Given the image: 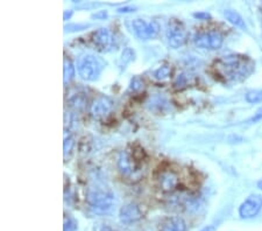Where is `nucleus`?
I'll return each instance as SVG.
<instances>
[{"label": "nucleus", "instance_id": "22", "mask_svg": "<svg viewBox=\"0 0 262 231\" xmlns=\"http://www.w3.org/2000/svg\"><path fill=\"white\" fill-rule=\"evenodd\" d=\"M75 145V140L73 137H68L64 139V144H63V149H64V155L69 154L73 151V147Z\"/></svg>", "mask_w": 262, "mask_h": 231}, {"label": "nucleus", "instance_id": "20", "mask_svg": "<svg viewBox=\"0 0 262 231\" xmlns=\"http://www.w3.org/2000/svg\"><path fill=\"white\" fill-rule=\"evenodd\" d=\"M143 89V82L139 77H134L129 84V90L133 92H138Z\"/></svg>", "mask_w": 262, "mask_h": 231}, {"label": "nucleus", "instance_id": "23", "mask_svg": "<svg viewBox=\"0 0 262 231\" xmlns=\"http://www.w3.org/2000/svg\"><path fill=\"white\" fill-rule=\"evenodd\" d=\"M70 103H71V107H74V108H76V109H79V108H83L84 107V100L79 97H77V96H76V97H74L73 99L70 100Z\"/></svg>", "mask_w": 262, "mask_h": 231}, {"label": "nucleus", "instance_id": "31", "mask_svg": "<svg viewBox=\"0 0 262 231\" xmlns=\"http://www.w3.org/2000/svg\"><path fill=\"white\" fill-rule=\"evenodd\" d=\"M201 231H215V228L213 225H208L205 228H203Z\"/></svg>", "mask_w": 262, "mask_h": 231}, {"label": "nucleus", "instance_id": "6", "mask_svg": "<svg viewBox=\"0 0 262 231\" xmlns=\"http://www.w3.org/2000/svg\"><path fill=\"white\" fill-rule=\"evenodd\" d=\"M166 36L169 46L171 48L177 49L185 44L188 34L183 24L179 23V21H171V23H169V26L166 31Z\"/></svg>", "mask_w": 262, "mask_h": 231}, {"label": "nucleus", "instance_id": "24", "mask_svg": "<svg viewBox=\"0 0 262 231\" xmlns=\"http://www.w3.org/2000/svg\"><path fill=\"white\" fill-rule=\"evenodd\" d=\"M108 16L107 11H98L97 13L92 14L91 18L92 19H96V20H105Z\"/></svg>", "mask_w": 262, "mask_h": 231}, {"label": "nucleus", "instance_id": "21", "mask_svg": "<svg viewBox=\"0 0 262 231\" xmlns=\"http://www.w3.org/2000/svg\"><path fill=\"white\" fill-rule=\"evenodd\" d=\"M188 83H189L188 76H185L184 74H182V75H180L179 77L176 78V81H175V83H174V87L177 88V89H182V88L187 87Z\"/></svg>", "mask_w": 262, "mask_h": 231}, {"label": "nucleus", "instance_id": "28", "mask_svg": "<svg viewBox=\"0 0 262 231\" xmlns=\"http://www.w3.org/2000/svg\"><path fill=\"white\" fill-rule=\"evenodd\" d=\"M261 119H262V108L256 111L255 116H253V118L251 119V121H257V120H261Z\"/></svg>", "mask_w": 262, "mask_h": 231}, {"label": "nucleus", "instance_id": "2", "mask_svg": "<svg viewBox=\"0 0 262 231\" xmlns=\"http://www.w3.org/2000/svg\"><path fill=\"white\" fill-rule=\"evenodd\" d=\"M86 202L94 213L108 214L115 208L116 196L107 189L94 188L88 192Z\"/></svg>", "mask_w": 262, "mask_h": 231}, {"label": "nucleus", "instance_id": "32", "mask_svg": "<svg viewBox=\"0 0 262 231\" xmlns=\"http://www.w3.org/2000/svg\"><path fill=\"white\" fill-rule=\"evenodd\" d=\"M257 188H260L261 191H262V180H261V181L257 182Z\"/></svg>", "mask_w": 262, "mask_h": 231}, {"label": "nucleus", "instance_id": "26", "mask_svg": "<svg viewBox=\"0 0 262 231\" xmlns=\"http://www.w3.org/2000/svg\"><path fill=\"white\" fill-rule=\"evenodd\" d=\"M193 16L198 20H208L211 18L208 12H198V13H193Z\"/></svg>", "mask_w": 262, "mask_h": 231}, {"label": "nucleus", "instance_id": "9", "mask_svg": "<svg viewBox=\"0 0 262 231\" xmlns=\"http://www.w3.org/2000/svg\"><path fill=\"white\" fill-rule=\"evenodd\" d=\"M92 44L100 52H108L115 45V37L108 28H99L92 34Z\"/></svg>", "mask_w": 262, "mask_h": 231}, {"label": "nucleus", "instance_id": "29", "mask_svg": "<svg viewBox=\"0 0 262 231\" xmlns=\"http://www.w3.org/2000/svg\"><path fill=\"white\" fill-rule=\"evenodd\" d=\"M71 15H73V11H66L64 13H63V18L67 21L71 18Z\"/></svg>", "mask_w": 262, "mask_h": 231}, {"label": "nucleus", "instance_id": "3", "mask_svg": "<svg viewBox=\"0 0 262 231\" xmlns=\"http://www.w3.org/2000/svg\"><path fill=\"white\" fill-rule=\"evenodd\" d=\"M105 68V63L98 56L86 54L78 58L77 71L78 75L85 81H96Z\"/></svg>", "mask_w": 262, "mask_h": 231}, {"label": "nucleus", "instance_id": "15", "mask_svg": "<svg viewBox=\"0 0 262 231\" xmlns=\"http://www.w3.org/2000/svg\"><path fill=\"white\" fill-rule=\"evenodd\" d=\"M63 75H64V83L70 82L71 79H74L76 75V69L69 58L64 60V68H63Z\"/></svg>", "mask_w": 262, "mask_h": 231}, {"label": "nucleus", "instance_id": "10", "mask_svg": "<svg viewBox=\"0 0 262 231\" xmlns=\"http://www.w3.org/2000/svg\"><path fill=\"white\" fill-rule=\"evenodd\" d=\"M113 108V102L111 98H108L107 96H99L97 97L94 102H92L90 107V113L92 117H95L97 119L104 118L105 116H107L110 111Z\"/></svg>", "mask_w": 262, "mask_h": 231}, {"label": "nucleus", "instance_id": "30", "mask_svg": "<svg viewBox=\"0 0 262 231\" xmlns=\"http://www.w3.org/2000/svg\"><path fill=\"white\" fill-rule=\"evenodd\" d=\"M98 231H115L110 225H101Z\"/></svg>", "mask_w": 262, "mask_h": 231}, {"label": "nucleus", "instance_id": "8", "mask_svg": "<svg viewBox=\"0 0 262 231\" xmlns=\"http://www.w3.org/2000/svg\"><path fill=\"white\" fill-rule=\"evenodd\" d=\"M262 208V196L261 195H251L244 201L239 207V215L245 220L255 217L260 213Z\"/></svg>", "mask_w": 262, "mask_h": 231}, {"label": "nucleus", "instance_id": "18", "mask_svg": "<svg viewBox=\"0 0 262 231\" xmlns=\"http://www.w3.org/2000/svg\"><path fill=\"white\" fill-rule=\"evenodd\" d=\"M171 74V68L169 66H162L160 67L158 70H155L154 77L156 79H160V81H163V79L168 78Z\"/></svg>", "mask_w": 262, "mask_h": 231}, {"label": "nucleus", "instance_id": "4", "mask_svg": "<svg viewBox=\"0 0 262 231\" xmlns=\"http://www.w3.org/2000/svg\"><path fill=\"white\" fill-rule=\"evenodd\" d=\"M133 31L140 40L155 39L160 33V25L158 21H146L143 19H134L132 21Z\"/></svg>", "mask_w": 262, "mask_h": 231}, {"label": "nucleus", "instance_id": "16", "mask_svg": "<svg viewBox=\"0 0 262 231\" xmlns=\"http://www.w3.org/2000/svg\"><path fill=\"white\" fill-rule=\"evenodd\" d=\"M135 60V53L132 48H125L120 57V67L125 68L126 66L129 65L130 62Z\"/></svg>", "mask_w": 262, "mask_h": 231}, {"label": "nucleus", "instance_id": "25", "mask_svg": "<svg viewBox=\"0 0 262 231\" xmlns=\"http://www.w3.org/2000/svg\"><path fill=\"white\" fill-rule=\"evenodd\" d=\"M135 10H137V7L134 6H122L118 8L117 12L118 13H132V12H135Z\"/></svg>", "mask_w": 262, "mask_h": 231}, {"label": "nucleus", "instance_id": "13", "mask_svg": "<svg viewBox=\"0 0 262 231\" xmlns=\"http://www.w3.org/2000/svg\"><path fill=\"white\" fill-rule=\"evenodd\" d=\"M160 231H187V224L181 217H170L164 221Z\"/></svg>", "mask_w": 262, "mask_h": 231}, {"label": "nucleus", "instance_id": "12", "mask_svg": "<svg viewBox=\"0 0 262 231\" xmlns=\"http://www.w3.org/2000/svg\"><path fill=\"white\" fill-rule=\"evenodd\" d=\"M159 182H160V187L163 192H174L175 189L179 186V176H177L172 171H166L160 175L159 178Z\"/></svg>", "mask_w": 262, "mask_h": 231}, {"label": "nucleus", "instance_id": "1", "mask_svg": "<svg viewBox=\"0 0 262 231\" xmlns=\"http://www.w3.org/2000/svg\"><path fill=\"white\" fill-rule=\"evenodd\" d=\"M215 71L226 81H243L254 69V63L247 56L229 55L215 62Z\"/></svg>", "mask_w": 262, "mask_h": 231}, {"label": "nucleus", "instance_id": "17", "mask_svg": "<svg viewBox=\"0 0 262 231\" xmlns=\"http://www.w3.org/2000/svg\"><path fill=\"white\" fill-rule=\"evenodd\" d=\"M245 99H246L247 102L251 104L262 103V90L248 91L246 96H245Z\"/></svg>", "mask_w": 262, "mask_h": 231}, {"label": "nucleus", "instance_id": "5", "mask_svg": "<svg viewBox=\"0 0 262 231\" xmlns=\"http://www.w3.org/2000/svg\"><path fill=\"white\" fill-rule=\"evenodd\" d=\"M118 168L120 173L126 178H139L141 168L139 167L138 161L135 160L134 155L129 153L128 151H124L119 155L118 159ZM133 180V179H132Z\"/></svg>", "mask_w": 262, "mask_h": 231}, {"label": "nucleus", "instance_id": "11", "mask_svg": "<svg viewBox=\"0 0 262 231\" xmlns=\"http://www.w3.org/2000/svg\"><path fill=\"white\" fill-rule=\"evenodd\" d=\"M119 218L122 223H125V224L134 223V222L141 220L142 212H141V209L139 208V205H137V204H134V203L125 204L124 207H121V209H120Z\"/></svg>", "mask_w": 262, "mask_h": 231}, {"label": "nucleus", "instance_id": "7", "mask_svg": "<svg viewBox=\"0 0 262 231\" xmlns=\"http://www.w3.org/2000/svg\"><path fill=\"white\" fill-rule=\"evenodd\" d=\"M195 45L198 48L217 50L223 46L224 37L218 32H203L195 36Z\"/></svg>", "mask_w": 262, "mask_h": 231}, {"label": "nucleus", "instance_id": "19", "mask_svg": "<svg viewBox=\"0 0 262 231\" xmlns=\"http://www.w3.org/2000/svg\"><path fill=\"white\" fill-rule=\"evenodd\" d=\"M77 230V221L74 217L67 216L64 218V226H63V231H76Z\"/></svg>", "mask_w": 262, "mask_h": 231}, {"label": "nucleus", "instance_id": "14", "mask_svg": "<svg viewBox=\"0 0 262 231\" xmlns=\"http://www.w3.org/2000/svg\"><path fill=\"white\" fill-rule=\"evenodd\" d=\"M224 16H225L226 20L233 25V26L238 27L240 29H246V24H245V20L236 11L225 10L224 11Z\"/></svg>", "mask_w": 262, "mask_h": 231}, {"label": "nucleus", "instance_id": "27", "mask_svg": "<svg viewBox=\"0 0 262 231\" xmlns=\"http://www.w3.org/2000/svg\"><path fill=\"white\" fill-rule=\"evenodd\" d=\"M89 27V25H70V26H67L66 29L67 31H70L71 28H75V31H82V29H85Z\"/></svg>", "mask_w": 262, "mask_h": 231}]
</instances>
